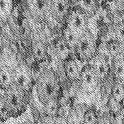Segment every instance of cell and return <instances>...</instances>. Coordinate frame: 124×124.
I'll list each match as a JSON object with an SVG mask.
<instances>
[{
  "instance_id": "obj_7",
  "label": "cell",
  "mask_w": 124,
  "mask_h": 124,
  "mask_svg": "<svg viewBox=\"0 0 124 124\" xmlns=\"http://www.w3.org/2000/svg\"><path fill=\"white\" fill-rule=\"evenodd\" d=\"M70 0H50V14L57 22L63 23L70 13Z\"/></svg>"
},
{
  "instance_id": "obj_26",
  "label": "cell",
  "mask_w": 124,
  "mask_h": 124,
  "mask_svg": "<svg viewBox=\"0 0 124 124\" xmlns=\"http://www.w3.org/2000/svg\"><path fill=\"white\" fill-rule=\"evenodd\" d=\"M70 2L73 3V4H77V2L79 1V0H70Z\"/></svg>"
},
{
  "instance_id": "obj_3",
  "label": "cell",
  "mask_w": 124,
  "mask_h": 124,
  "mask_svg": "<svg viewBox=\"0 0 124 124\" xmlns=\"http://www.w3.org/2000/svg\"><path fill=\"white\" fill-rule=\"evenodd\" d=\"M96 40L89 31L79 38L75 49L83 60L89 62L98 53Z\"/></svg>"
},
{
  "instance_id": "obj_20",
  "label": "cell",
  "mask_w": 124,
  "mask_h": 124,
  "mask_svg": "<svg viewBox=\"0 0 124 124\" xmlns=\"http://www.w3.org/2000/svg\"><path fill=\"white\" fill-rule=\"evenodd\" d=\"M116 39L124 44V21H119L111 26Z\"/></svg>"
},
{
  "instance_id": "obj_21",
  "label": "cell",
  "mask_w": 124,
  "mask_h": 124,
  "mask_svg": "<svg viewBox=\"0 0 124 124\" xmlns=\"http://www.w3.org/2000/svg\"><path fill=\"white\" fill-rule=\"evenodd\" d=\"M44 106V111L46 114L50 117H55L58 113L59 104L57 102V99H53L48 101Z\"/></svg>"
},
{
  "instance_id": "obj_8",
  "label": "cell",
  "mask_w": 124,
  "mask_h": 124,
  "mask_svg": "<svg viewBox=\"0 0 124 124\" xmlns=\"http://www.w3.org/2000/svg\"><path fill=\"white\" fill-rule=\"evenodd\" d=\"M14 83L28 92L32 87V77L29 68L20 65L13 72Z\"/></svg>"
},
{
  "instance_id": "obj_23",
  "label": "cell",
  "mask_w": 124,
  "mask_h": 124,
  "mask_svg": "<svg viewBox=\"0 0 124 124\" xmlns=\"http://www.w3.org/2000/svg\"><path fill=\"white\" fill-rule=\"evenodd\" d=\"M97 122L95 112L92 109H88L83 116V123L86 124H94Z\"/></svg>"
},
{
  "instance_id": "obj_18",
  "label": "cell",
  "mask_w": 124,
  "mask_h": 124,
  "mask_svg": "<svg viewBox=\"0 0 124 124\" xmlns=\"http://www.w3.org/2000/svg\"><path fill=\"white\" fill-rule=\"evenodd\" d=\"M14 8L13 0H0V20L6 22L12 14Z\"/></svg>"
},
{
  "instance_id": "obj_14",
  "label": "cell",
  "mask_w": 124,
  "mask_h": 124,
  "mask_svg": "<svg viewBox=\"0 0 124 124\" xmlns=\"http://www.w3.org/2000/svg\"><path fill=\"white\" fill-rule=\"evenodd\" d=\"M111 99L116 104L124 101V82L116 79L111 89Z\"/></svg>"
},
{
  "instance_id": "obj_5",
  "label": "cell",
  "mask_w": 124,
  "mask_h": 124,
  "mask_svg": "<svg viewBox=\"0 0 124 124\" xmlns=\"http://www.w3.org/2000/svg\"><path fill=\"white\" fill-rule=\"evenodd\" d=\"M26 7L32 18L43 21L50 14V0H26Z\"/></svg>"
},
{
  "instance_id": "obj_25",
  "label": "cell",
  "mask_w": 124,
  "mask_h": 124,
  "mask_svg": "<svg viewBox=\"0 0 124 124\" xmlns=\"http://www.w3.org/2000/svg\"><path fill=\"white\" fill-rule=\"evenodd\" d=\"M116 4L120 7L121 8H124V0H114Z\"/></svg>"
},
{
  "instance_id": "obj_16",
  "label": "cell",
  "mask_w": 124,
  "mask_h": 124,
  "mask_svg": "<svg viewBox=\"0 0 124 124\" xmlns=\"http://www.w3.org/2000/svg\"><path fill=\"white\" fill-rule=\"evenodd\" d=\"M65 70L67 78L72 81L80 78L82 72L75 60H68L65 64Z\"/></svg>"
},
{
  "instance_id": "obj_10",
  "label": "cell",
  "mask_w": 124,
  "mask_h": 124,
  "mask_svg": "<svg viewBox=\"0 0 124 124\" xmlns=\"http://www.w3.org/2000/svg\"><path fill=\"white\" fill-rule=\"evenodd\" d=\"M80 79L82 81V87L89 93L94 92L100 82V80L91 67H86L82 71Z\"/></svg>"
},
{
  "instance_id": "obj_17",
  "label": "cell",
  "mask_w": 124,
  "mask_h": 124,
  "mask_svg": "<svg viewBox=\"0 0 124 124\" xmlns=\"http://www.w3.org/2000/svg\"><path fill=\"white\" fill-rule=\"evenodd\" d=\"M14 84L13 73H11L7 67H0V88L6 90Z\"/></svg>"
},
{
  "instance_id": "obj_24",
  "label": "cell",
  "mask_w": 124,
  "mask_h": 124,
  "mask_svg": "<svg viewBox=\"0 0 124 124\" xmlns=\"http://www.w3.org/2000/svg\"><path fill=\"white\" fill-rule=\"evenodd\" d=\"M114 123L117 124H124V108H121L115 114Z\"/></svg>"
},
{
  "instance_id": "obj_11",
  "label": "cell",
  "mask_w": 124,
  "mask_h": 124,
  "mask_svg": "<svg viewBox=\"0 0 124 124\" xmlns=\"http://www.w3.org/2000/svg\"><path fill=\"white\" fill-rule=\"evenodd\" d=\"M112 59V70L115 79L124 82V55H118Z\"/></svg>"
},
{
  "instance_id": "obj_2",
  "label": "cell",
  "mask_w": 124,
  "mask_h": 124,
  "mask_svg": "<svg viewBox=\"0 0 124 124\" xmlns=\"http://www.w3.org/2000/svg\"><path fill=\"white\" fill-rule=\"evenodd\" d=\"M26 93V91L14 83L4 90L2 98L9 109L12 117H16L25 111L27 107Z\"/></svg>"
},
{
  "instance_id": "obj_12",
  "label": "cell",
  "mask_w": 124,
  "mask_h": 124,
  "mask_svg": "<svg viewBox=\"0 0 124 124\" xmlns=\"http://www.w3.org/2000/svg\"><path fill=\"white\" fill-rule=\"evenodd\" d=\"M31 52L33 57L38 62L43 61L47 56L46 46L40 40L34 41L31 46Z\"/></svg>"
},
{
  "instance_id": "obj_6",
  "label": "cell",
  "mask_w": 124,
  "mask_h": 124,
  "mask_svg": "<svg viewBox=\"0 0 124 124\" xmlns=\"http://www.w3.org/2000/svg\"><path fill=\"white\" fill-rule=\"evenodd\" d=\"M90 67L94 72L100 82L108 77L110 71V64L105 54L97 53L90 61Z\"/></svg>"
},
{
  "instance_id": "obj_1",
  "label": "cell",
  "mask_w": 124,
  "mask_h": 124,
  "mask_svg": "<svg viewBox=\"0 0 124 124\" xmlns=\"http://www.w3.org/2000/svg\"><path fill=\"white\" fill-rule=\"evenodd\" d=\"M36 91L43 104L50 99H57L60 92L59 82L52 70H46L38 76L36 81Z\"/></svg>"
},
{
  "instance_id": "obj_15",
  "label": "cell",
  "mask_w": 124,
  "mask_h": 124,
  "mask_svg": "<svg viewBox=\"0 0 124 124\" xmlns=\"http://www.w3.org/2000/svg\"><path fill=\"white\" fill-rule=\"evenodd\" d=\"M70 48L67 46L64 38H60L57 40L55 45V55L60 60H66L69 57L70 53Z\"/></svg>"
},
{
  "instance_id": "obj_22",
  "label": "cell",
  "mask_w": 124,
  "mask_h": 124,
  "mask_svg": "<svg viewBox=\"0 0 124 124\" xmlns=\"http://www.w3.org/2000/svg\"><path fill=\"white\" fill-rule=\"evenodd\" d=\"M11 117H12V115L9 109L6 105L3 98H0V120L6 121Z\"/></svg>"
},
{
  "instance_id": "obj_13",
  "label": "cell",
  "mask_w": 124,
  "mask_h": 124,
  "mask_svg": "<svg viewBox=\"0 0 124 124\" xmlns=\"http://www.w3.org/2000/svg\"><path fill=\"white\" fill-rule=\"evenodd\" d=\"M77 4L88 18L92 16L99 9L98 0H79Z\"/></svg>"
},
{
  "instance_id": "obj_9",
  "label": "cell",
  "mask_w": 124,
  "mask_h": 124,
  "mask_svg": "<svg viewBox=\"0 0 124 124\" xmlns=\"http://www.w3.org/2000/svg\"><path fill=\"white\" fill-rule=\"evenodd\" d=\"M107 21L108 20L106 11L99 8L92 16L88 18V31L97 38L99 31Z\"/></svg>"
},
{
  "instance_id": "obj_19",
  "label": "cell",
  "mask_w": 124,
  "mask_h": 124,
  "mask_svg": "<svg viewBox=\"0 0 124 124\" xmlns=\"http://www.w3.org/2000/svg\"><path fill=\"white\" fill-rule=\"evenodd\" d=\"M65 41L66 42L67 46L70 47L71 50L75 49L77 46V43L79 40V36H77L75 33H73L71 30L66 27V29L64 30L63 32V36Z\"/></svg>"
},
{
  "instance_id": "obj_4",
  "label": "cell",
  "mask_w": 124,
  "mask_h": 124,
  "mask_svg": "<svg viewBox=\"0 0 124 124\" xmlns=\"http://www.w3.org/2000/svg\"><path fill=\"white\" fill-rule=\"evenodd\" d=\"M67 28L80 37L88 31V17L82 11L71 12L67 20Z\"/></svg>"
}]
</instances>
